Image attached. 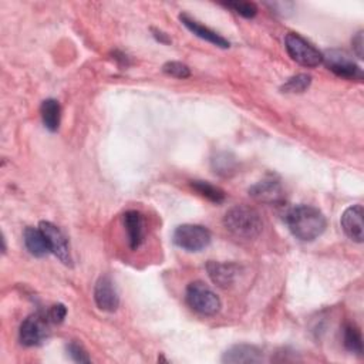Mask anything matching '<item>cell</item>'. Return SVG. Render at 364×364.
<instances>
[{
	"label": "cell",
	"instance_id": "9a60e30c",
	"mask_svg": "<svg viewBox=\"0 0 364 364\" xmlns=\"http://www.w3.org/2000/svg\"><path fill=\"white\" fill-rule=\"evenodd\" d=\"M206 272L216 286L226 289L235 283V279L239 273V267L233 263H220L209 260L206 263Z\"/></svg>",
	"mask_w": 364,
	"mask_h": 364
},
{
	"label": "cell",
	"instance_id": "484cf974",
	"mask_svg": "<svg viewBox=\"0 0 364 364\" xmlns=\"http://www.w3.org/2000/svg\"><path fill=\"white\" fill-rule=\"evenodd\" d=\"M351 46H353V51L354 54L361 60L363 54H364V38H363V31H358L353 40H351Z\"/></svg>",
	"mask_w": 364,
	"mask_h": 364
},
{
	"label": "cell",
	"instance_id": "603a6c76",
	"mask_svg": "<svg viewBox=\"0 0 364 364\" xmlns=\"http://www.w3.org/2000/svg\"><path fill=\"white\" fill-rule=\"evenodd\" d=\"M162 71L171 77H175V78H188L191 75V68L181 63V61H168L162 65Z\"/></svg>",
	"mask_w": 364,
	"mask_h": 364
},
{
	"label": "cell",
	"instance_id": "4316f807",
	"mask_svg": "<svg viewBox=\"0 0 364 364\" xmlns=\"http://www.w3.org/2000/svg\"><path fill=\"white\" fill-rule=\"evenodd\" d=\"M151 33H152V36L155 37L156 41H159L162 44H169L171 43V38H169V36L166 33H164V31H161L158 28H151Z\"/></svg>",
	"mask_w": 364,
	"mask_h": 364
},
{
	"label": "cell",
	"instance_id": "d6986e66",
	"mask_svg": "<svg viewBox=\"0 0 364 364\" xmlns=\"http://www.w3.org/2000/svg\"><path fill=\"white\" fill-rule=\"evenodd\" d=\"M344 347L357 355H363V337L360 328L354 323H346L343 327Z\"/></svg>",
	"mask_w": 364,
	"mask_h": 364
},
{
	"label": "cell",
	"instance_id": "ba28073f",
	"mask_svg": "<svg viewBox=\"0 0 364 364\" xmlns=\"http://www.w3.org/2000/svg\"><path fill=\"white\" fill-rule=\"evenodd\" d=\"M38 228L41 229V232L44 233V236L47 239L50 252L65 266H73L70 245H68L65 235L61 232V229L47 220H41Z\"/></svg>",
	"mask_w": 364,
	"mask_h": 364
},
{
	"label": "cell",
	"instance_id": "83f0119b",
	"mask_svg": "<svg viewBox=\"0 0 364 364\" xmlns=\"http://www.w3.org/2000/svg\"><path fill=\"white\" fill-rule=\"evenodd\" d=\"M114 58H115L117 61H119L121 64H124V65H128V57H127L124 53L115 51V53H114Z\"/></svg>",
	"mask_w": 364,
	"mask_h": 364
},
{
	"label": "cell",
	"instance_id": "d4e9b609",
	"mask_svg": "<svg viewBox=\"0 0 364 364\" xmlns=\"http://www.w3.org/2000/svg\"><path fill=\"white\" fill-rule=\"evenodd\" d=\"M48 320L51 321V324H60L64 321L65 316H67V309L64 304L61 303H57V304H53L47 311H46Z\"/></svg>",
	"mask_w": 364,
	"mask_h": 364
},
{
	"label": "cell",
	"instance_id": "8fae6325",
	"mask_svg": "<svg viewBox=\"0 0 364 364\" xmlns=\"http://www.w3.org/2000/svg\"><path fill=\"white\" fill-rule=\"evenodd\" d=\"M363 206L361 205H351L348 206L341 218L340 225L346 236L357 243H361L364 239V230H363Z\"/></svg>",
	"mask_w": 364,
	"mask_h": 364
},
{
	"label": "cell",
	"instance_id": "ffe728a7",
	"mask_svg": "<svg viewBox=\"0 0 364 364\" xmlns=\"http://www.w3.org/2000/svg\"><path fill=\"white\" fill-rule=\"evenodd\" d=\"M191 186L195 192H198L200 196L206 198L208 200L213 203H222L226 198V193L223 189H220L216 185H212L206 181H191Z\"/></svg>",
	"mask_w": 364,
	"mask_h": 364
},
{
	"label": "cell",
	"instance_id": "8992f818",
	"mask_svg": "<svg viewBox=\"0 0 364 364\" xmlns=\"http://www.w3.org/2000/svg\"><path fill=\"white\" fill-rule=\"evenodd\" d=\"M50 324L51 321L48 320L46 313L30 314L20 324V330H18L20 343L26 347L41 344L50 336Z\"/></svg>",
	"mask_w": 364,
	"mask_h": 364
},
{
	"label": "cell",
	"instance_id": "277c9868",
	"mask_svg": "<svg viewBox=\"0 0 364 364\" xmlns=\"http://www.w3.org/2000/svg\"><path fill=\"white\" fill-rule=\"evenodd\" d=\"M284 47L290 58L303 67L313 68L323 63L321 51L297 33L286 34Z\"/></svg>",
	"mask_w": 364,
	"mask_h": 364
},
{
	"label": "cell",
	"instance_id": "cb8c5ba5",
	"mask_svg": "<svg viewBox=\"0 0 364 364\" xmlns=\"http://www.w3.org/2000/svg\"><path fill=\"white\" fill-rule=\"evenodd\" d=\"M65 348H67V354L75 363H90L91 361V358H90L88 353L85 351V348L81 344H78L77 341H70L65 346Z\"/></svg>",
	"mask_w": 364,
	"mask_h": 364
},
{
	"label": "cell",
	"instance_id": "7c38bea8",
	"mask_svg": "<svg viewBox=\"0 0 364 364\" xmlns=\"http://www.w3.org/2000/svg\"><path fill=\"white\" fill-rule=\"evenodd\" d=\"M262 360V350L252 344H235L229 347L222 355V363L228 364H252L260 363Z\"/></svg>",
	"mask_w": 364,
	"mask_h": 364
},
{
	"label": "cell",
	"instance_id": "7a4b0ae2",
	"mask_svg": "<svg viewBox=\"0 0 364 364\" xmlns=\"http://www.w3.org/2000/svg\"><path fill=\"white\" fill-rule=\"evenodd\" d=\"M223 226L235 237L252 240L262 233L263 220L255 208L247 205H236L225 213Z\"/></svg>",
	"mask_w": 364,
	"mask_h": 364
},
{
	"label": "cell",
	"instance_id": "9c48e42d",
	"mask_svg": "<svg viewBox=\"0 0 364 364\" xmlns=\"http://www.w3.org/2000/svg\"><path fill=\"white\" fill-rule=\"evenodd\" d=\"M94 301L102 311H115L119 306V296L112 279L108 274L101 276L94 286Z\"/></svg>",
	"mask_w": 364,
	"mask_h": 364
},
{
	"label": "cell",
	"instance_id": "30bf717a",
	"mask_svg": "<svg viewBox=\"0 0 364 364\" xmlns=\"http://www.w3.org/2000/svg\"><path fill=\"white\" fill-rule=\"evenodd\" d=\"M249 195L257 202L263 203H279L284 198V191L279 179L267 176L249 188Z\"/></svg>",
	"mask_w": 364,
	"mask_h": 364
},
{
	"label": "cell",
	"instance_id": "4fadbf2b",
	"mask_svg": "<svg viewBox=\"0 0 364 364\" xmlns=\"http://www.w3.org/2000/svg\"><path fill=\"white\" fill-rule=\"evenodd\" d=\"M122 219L127 232L128 246L132 250L139 249L145 239V222L142 213L138 210H127Z\"/></svg>",
	"mask_w": 364,
	"mask_h": 364
},
{
	"label": "cell",
	"instance_id": "2e32d148",
	"mask_svg": "<svg viewBox=\"0 0 364 364\" xmlns=\"http://www.w3.org/2000/svg\"><path fill=\"white\" fill-rule=\"evenodd\" d=\"M23 240L27 250L36 257H43L47 253H50L47 239L40 228H26L23 232Z\"/></svg>",
	"mask_w": 364,
	"mask_h": 364
},
{
	"label": "cell",
	"instance_id": "e0dca14e",
	"mask_svg": "<svg viewBox=\"0 0 364 364\" xmlns=\"http://www.w3.org/2000/svg\"><path fill=\"white\" fill-rule=\"evenodd\" d=\"M40 115H41V121L44 124V127L51 131L55 132L60 127V121H61V107L60 102L54 98H47L41 102L40 105Z\"/></svg>",
	"mask_w": 364,
	"mask_h": 364
},
{
	"label": "cell",
	"instance_id": "7402d4cb",
	"mask_svg": "<svg viewBox=\"0 0 364 364\" xmlns=\"http://www.w3.org/2000/svg\"><path fill=\"white\" fill-rule=\"evenodd\" d=\"M223 6L232 9L236 14L245 18H253L257 14V6L252 1H228Z\"/></svg>",
	"mask_w": 364,
	"mask_h": 364
},
{
	"label": "cell",
	"instance_id": "52a82bcc",
	"mask_svg": "<svg viewBox=\"0 0 364 364\" xmlns=\"http://www.w3.org/2000/svg\"><path fill=\"white\" fill-rule=\"evenodd\" d=\"M323 54V63L326 67L334 73L337 77L346 78V80H363V71L361 67L353 60L350 54H347L343 50H327Z\"/></svg>",
	"mask_w": 364,
	"mask_h": 364
},
{
	"label": "cell",
	"instance_id": "5bb4252c",
	"mask_svg": "<svg viewBox=\"0 0 364 364\" xmlns=\"http://www.w3.org/2000/svg\"><path fill=\"white\" fill-rule=\"evenodd\" d=\"M179 20H181V23H182L191 33H193L196 37H199V38H202V40H205V41H208V43L216 46V47L229 48L230 43H229L225 37H222V36L218 34L216 31L210 30L209 27L200 24L199 21H196L195 18H192L191 16H188L186 13L179 14Z\"/></svg>",
	"mask_w": 364,
	"mask_h": 364
},
{
	"label": "cell",
	"instance_id": "44dd1931",
	"mask_svg": "<svg viewBox=\"0 0 364 364\" xmlns=\"http://www.w3.org/2000/svg\"><path fill=\"white\" fill-rule=\"evenodd\" d=\"M311 84V77L309 74H297L290 77L282 87V92L287 94H300L304 92Z\"/></svg>",
	"mask_w": 364,
	"mask_h": 364
},
{
	"label": "cell",
	"instance_id": "ac0fdd59",
	"mask_svg": "<svg viewBox=\"0 0 364 364\" xmlns=\"http://www.w3.org/2000/svg\"><path fill=\"white\" fill-rule=\"evenodd\" d=\"M210 166L216 175L226 178V176H232L236 172L237 161L232 152L222 151L212 156Z\"/></svg>",
	"mask_w": 364,
	"mask_h": 364
},
{
	"label": "cell",
	"instance_id": "5b68a950",
	"mask_svg": "<svg viewBox=\"0 0 364 364\" xmlns=\"http://www.w3.org/2000/svg\"><path fill=\"white\" fill-rule=\"evenodd\" d=\"M210 232L202 225H179L172 235L173 243L186 252H200L210 243Z\"/></svg>",
	"mask_w": 364,
	"mask_h": 364
},
{
	"label": "cell",
	"instance_id": "6da1fadb",
	"mask_svg": "<svg viewBox=\"0 0 364 364\" xmlns=\"http://www.w3.org/2000/svg\"><path fill=\"white\" fill-rule=\"evenodd\" d=\"M286 225L291 235L301 242H313L326 230L323 212L311 205H297L286 213Z\"/></svg>",
	"mask_w": 364,
	"mask_h": 364
},
{
	"label": "cell",
	"instance_id": "3957f363",
	"mask_svg": "<svg viewBox=\"0 0 364 364\" xmlns=\"http://www.w3.org/2000/svg\"><path fill=\"white\" fill-rule=\"evenodd\" d=\"M188 306L200 316H215L222 307L219 296L203 282H192L185 291Z\"/></svg>",
	"mask_w": 364,
	"mask_h": 364
}]
</instances>
